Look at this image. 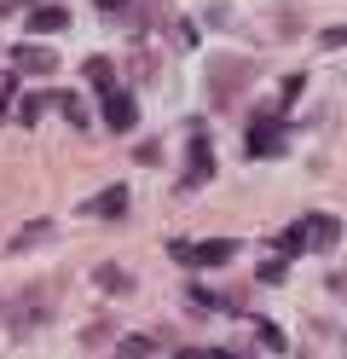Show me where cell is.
<instances>
[{"label": "cell", "instance_id": "cell-1", "mask_svg": "<svg viewBox=\"0 0 347 359\" xmlns=\"http://www.w3.org/2000/svg\"><path fill=\"white\" fill-rule=\"evenodd\" d=\"M53 313H58V284L18 290L12 307H6V336H12V342H29V336H41L46 325H53Z\"/></svg>", "mask_w": 347, "mask_h": 359}, {"label": "cell", "instance_id": "cell-2", "mask_svg": "<svg viewBox=\"0 0 347 359\" xmlns=\"http://www.w3.org/2000/svg\"><path fill=\"white\" fill-rule=\"evenodd\" d=\"M249 81H254L249 58H208V93H215V104H231V93Z\"/></svg>", "mask_w": 347, "mask_h": 359}, {"label": "cell", "instance_id": "cell-3", "mask_svg": "<svg viewBox=\"0 0 347 359\" xmlns=\"http://www.w3.org/2000/svg\"><path fill=\"white\" fill-rule=\"evenodd\" d=\"M168 255H174L179 266H226L231 255H238V243H231V238H208V243L174 238V243H168Z\"/></svg>", "mask_w": 347, "mask_h": 359}, {"label": "cell", "instance_id": "cell-4", "mask_svg": "<svg viewBox=\"0 0 347 359\" xmlns=\"http://www.w3.org/2000/svg\"><path fill=\"white\" fill-rule=\"evenodd\" d=\"M243 151L249 156H278V151H284V116H278V110H261V116L249 122Z\"/></svg>", "mask_w": 347, "mask_h": 359}, {"label": "cell", "instance_id": "cell-5", "mask_svg": "<svg viewBox=\"0 0 347 359\" xmlns=\"http://www.w3.org/2000/svg\"><path fill=\"white\" fill-rule=\"evenodd\" d=\"M99 104H104V128H110V133H133V122H139V104H133V93L110 87V93H99Z\"/></svg>", "mask_w": 347, "mask_h": 359}, {"label": "cell", "instance_id": "cell-6", "mask_svg": "<svg viewBox=\"0 0 347 359\" xmlns=\"http://www.w3.org/2000/svg\"><path fill=\"white\" fill-rule=\"evenodd\" d=\"M301 232H307V250H336V243H341V220L336 215H307Z\"/></svg>", "mask_w": 347, "mask_h": 359}, {"label": "cell", "instance_id": "cell-7", "mask_svg": "<svg viewBox=\"0 0 347 359\" xmlns=\"http://www.w3.org/2000/svg\"><path fill=\"white\" fill-rule=\"evenodd\" d=\"M203 180H215V156H208V140L197 133V145H191V163H185V180H179V191H197Z\"/></svg>", "mask_w": 347, "mask_h": 359}, {"label": "cell", "instance_id": "cell-8", "mask_svg": "<svg viewBox=\"0 0 347 359\" xmlns=\"http://www.w3.org/2000/svg\"><path fill=\"white\" fill-rule=\"evenodd\" d=\"M12 70H18V76H53L58 58L46 53V47H12Z\"/></svg>", "mask_w": 347, "mask_h": 359}, {"label": "cell", "instance_id": "cell-9", "mask_svg": "<svg viewBox=\"0 0 347 359\" xmlns=\"http://www.w3.org/2000/svg\"><path fill=\"white\" fill-rule=\"evenodd\" d=\"M53 232H58L53 220H29V226H18V232L6 238V250H12V255H29V250H41V243L53 238Z\"/></svg>", "mask_w": 347, "mask_h": 359}, {"label": "cell", "instance_id": "cell-10", "mask_svg": "<svg viewBox=\"0 0 347 359\" xmlns=\"http://www.w3.org/2000/svg\"><path fill=\"white\" fill-rule=\"evenodd\" d=\"M29 29H35V35H64V29H69V12L53 6V0H41V6L29 12Z\"/></svg>", "mask_w": 347, "mask_h": 359}, {"label": "cell", "instance_id": "cell-11", "mask_svg": "<svg viewBox=\"0 0 347 359\" xmlns=\"http://www.w3.org/2000/svg\"><path fill=\"white\" fill-rule=\"evenodd\" d=\"M93 284H99L104 296H128V290H133V273H128V266H116V261H99Z\"/></svg>", "mask_w": 347, "mask_h": 359}, {"label": "cell", "instance_id": "cell-12", "mask_svg": "<svg viewBox=\"0 0 347 359\" xmlns=\"http://www.w3.org/2000/svg\"><path fill=\"white\" fill-rule=\"evenodd\" d=\"M87 215H104V220L128 215V186H104V191H99V197L87 203Z\"/></svg>", "mask_w": 347, "mask_h": 359}, {"label": "cell", "instance_id": "cell-13", "mask_svg": "<svg viewBox=\"0 0 347 359\" xmlns=\"http://www.w3.org/2000/svg\"><path fill=\"white\" fill-rule=\"evenodd\" d=\"M272 250L284 255V261H290V255H301V250H307V232H301V220H295V226H284V232L272 238Z\"/></svg>", "mask_w": 347, "mask_h": 359}, {"label": "cell", "instance_id": "cell-14", "mask_svg": "<svg viewBox=\"0 0 347 359\" xmlns=\"http://www.w3.org/2000/svg\"><path fill=\"white\" fill-rule=\"evenodd\" d=\"M53 104L64 110V122H76V128H87V122H93V116H87V104H81L76 93H64V87H58V93H53Z\"/></svg>", "mask_w": 347, "mask_h": 359}, {"label": "cell", "instance_id": "cell-15", "mask_svg": "<svg viewBox=\"0 0 347 359\" xmlns=\"http://www.w3.org/2000/svg\"><path fill=\"white\" fill-rule=\"evenodd\" d=\"M87 81L99 87V93H110V87H116V64L110 58H87Z\"/></svg>", "mask_w": 347, "mask_h": 359}, {"label": "cell", "instance_id": "cell-16", "mask_svg": "<svg viewBox=\"0 0 347 359\" xmlns=\"http://www.w3.org/2000/svg\"><path fill=\"white\" fill-rule=\"evenodd\" d=\"M116 353L145 359V353H162V342H156V336H122V342H116Z\"/></svg>", "mask_w": 347, "mask_h": 359}, {"label": "cell", "instance_id": "cell-17", "mask_svg": "<svg viewBox=\"0 0 347 359\" xmlns=\"http://www.w3.org/2000/svg\"><path fill=\"white\" fill-rule=\"evenodd\" d=\"M185 307H197V313H215V307H220V296H215V290H203V284H191V290H185Z\"/></svg>", "mask_w": 347, "mask_h": 359}, {"label": "cell", "instance_id": "cell-18", "mask_svg": "<svg viewBox=\"0 0 347 359\" xmlns=\"http://www.w3.org/2000/svg\"><path fill=\"white\" fill-rule=\"evenodd\" d=\"M46 104H53V93H29V99H23V110H18V122H23V128L41 122V110H46Z\"/></svg>", "mask_w": 347, "mask_h": 359}, {"label": "cell", "instance_id": "cell-19", "mask_svg": "<svg viewBox=\"0 0 347 359\" xmlns=\"http://www.w3.org/2000/svg\"><path fill=\"white\" fill-rule=\"evenodd\" d=\"M110 336H116V325H87V330H81V348H87V353H99Z\"/></svg>", "mask_w": 347, "mask_h": 359}, {"label": "cell", "instance_id": "cell-20", "mask_svg": "<svg viewBox=\"0 0 347 359\" xmlns=\"http://www.w3.org/2000/svg\"><path fill=\"white\" fill-rule=\"evenodd\" d=\"M284 278H290V261H284V255L261 261V284H284Z\"/></svg>", "mask_w": 347, "mask_h": 359}, {"label": "cell", "instance_id": "cell-21", "mask_svg": "<svg viewBox=\"0 0 347 359\" xmlns=\"http://www.w3.org/2000/svg\"><path fill=\"white\" fill-rule=\"evenodd\" d=\"M254 336H261V348L266 353H284L290 342H284V330H278V325H254Z\"/></svg>", "mask_w": 347, "mask_h": 359}, {"label": "cell", "instance_id": "cell-22", "mask_svg": "<svg viewBox=\"0 0 347 359\" xmlns=\"http://www.w3.org/2000/svg\"><path fill=\"white\" fill-rule=\"evenodd\" d=\"M93 6H99L104 18H116V24H122V18H128V0H93Z\"/></svg>", "mask_w": 347, "mask_h": 359}, {"label": "cell", "instance_id": "cell-23", "mask_svg": "<svg viewBox=\"0 0 347 359\" xmlns=\"http://www.w3.org/2000/svg\"><path fill=\"white\" fill-rule=\"evenodd\" d=\"M12 87H18V70H12V76L0 70V122H6V99H12Z\"/></svg>", "mask_w": 347, "mask_h": 359}, {"label": "cell", "instance_id": "cell-24", "mask_svg": "<svg viewBox=\"0 0 347 359\" xmlns=\"http://www.w3.org/2000/svg\"><path fill=\"white\" fill-rule=\"evenodd\" d=\"M133 163H145V168H156V163H162V151H156V145H139V151H133Z\"/></svg>", "mask_w": 347, "mask_h": 359}, {"label": "cell", "instance_id": "cell-25", "mask_svg": "<svg viewBox=\"0 0 347 359\" xmlns=\"http://www.w3.org/2000/svg\"><path fill=\"white\" fill-rule=\"evenodd\" d=\"M318 41H324V47H330V53H336V47H347V29H341V24H336V29H324V35H318Z\"/></svg>", "mask_w": 347, "mask_h": 359}, {"label": "cell", "instance_id": "cell-26", "mask_svg": "<svg viewBox=\"0 0 347 359\" xmlns=\"http://www.w3.org/2000/svg\"><path fill=\"white\" fill-rule=\"evenodd\" d=\"M0 12H12V0H0Z\"/></svg>", "mask_w": 347, "mask_h": 359}]
</instances>
